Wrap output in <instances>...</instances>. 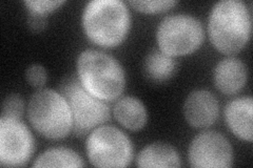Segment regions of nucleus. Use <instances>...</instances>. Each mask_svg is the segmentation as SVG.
Returning <instances> with one entry per match:
<instances>
[{
  "label": "nucleus",
  "mask_w": 253,
  "mask_h": 168,
  "mask_svg": "<svg viewBox=\"0 0 253 168\" xmlns=\"http://www.w3.org/2000/svg\"><path fill=\"white\" fill-rule=\"evenodd\" d=\"M252 16L241 0H221L213 5L208 21L213 46L225 55L239 53L251 37Z\"/></svg>",
  "instance_id": "1"
},
{
  "label": "nucleus",
  "mask_w": 253,
  "mask_h": 168,
  "mask_svg": "<svg viewBox=\"0 0 253 168\" xmlns=\"http://www.w3.org/2000/svg\"><path fill=\"white\" fill-rule=\"evenodd\" d=\"M77 77L84 89L105 102L117 100L126 87L124 67L112 55L85 50L77 58Z\"/></svg>",
  "instance_id": "2"
},
{
  "label": "nucleus",
  "mask_w": 253,
  "mask_h": 168,
  "mask_svg": "<svg viewBox=\"0 0 253 168\" xmlns=\"http://www.w3.org/2000/svg\"><path fill=\"white\" fill-rule=\"evenodd\" d=\"M85 36L101 47L120 45L131 28V14L122 0H92L82 16Z\"/></svg>",
  "instance_id": "3"
},
{
  "label": "nucleus",
  "mask_w": 253,
  "mask_h": 168,
  "mask_svg": "<svg viewBox=\"0 0 253 168\" xmlns=\"http://www.w3.org/2000/svg\"><path fill=\"white\" fill-rule=\"evenodd\" d=\"M28 119L33 129L49 140H61L73 132V116L59 91L37 90L28 103Z\"/></svg>",
  "instance_id": "4"
},
{
  "label": "nucleus",
  "mask_w": 253,
  "mask_h": 168,
  "mask_svg": "<svg viewBox=\"0 0 253 168\" xmlns=\"http://www.w3.org/2000/svg\"><path fill=\"white\" fill-rule=\"evenodd\" d=\"M58 90L68 101L72 111L73 133L77 137L89 134L110 120L111 109L107 102L94 97L86 91L77 76L63 77Z\"/></svg>",
  "instance_id": "5"
},
{
  "label": "nucleus",
  "mask_w": 253,
  "mask_h": 168,
  "mask_svg": "<svg viewBox=\"0 0 253 168\" xmlns=\"http://www.w3.org/2000/svg\"><path fill=\"white\" fill-rule=\"evenodd\" d=\"M205 30L202 22L189 14H173L157 27L158 50L171 57L194 53L203 44Z\"/></svg>",
  "instance_id": "6"
},
{
  "label": "nucleus",
  "mask_w": 253,
  "mask_h": 168,
  "mask_svg": "<svg viewBox=\"0 0 253 168\" xmlns=\"http://www.w3.org/2000/svg\"><path fill=\"white\" fill-rule=\"evenodd\" d=\"M86 156L96 167H126L134 158L130 138L113 125H100L89 133L85 142Z\"/></svg>",
  "instance_id": "7"
},
{
  "label": "nucleus",
  "mask_w": 253,
  "mask_h": 168,
  "mask_svg": "<svg viewBox=\"0 0 253 168\" xmlns=\"http://www.w3.org/2000/svg\"><path fill=\"white\" fill-rule=\"evenodd\" d=\"M35 151V140L28 125L18 119L0 118V164L26 166Z\"/></svg>",
  "instance_id": "8"
},
{
  "label": "nucleus",
  "mask_w": 253,
  "mask_h": 168,
  "mask_svg": "<svg viewBox=\"0 0 253 168\" xmlns=\"http://www.w3.org/2000/svg\"><path fill=\"white\" fill-rule=\"evenodd\" d=\"M188 159L192 167L228 168L233 165V149L223 134L205 131L190 144Z\"/></svg>",
  "instance_id": "9"
},
{
  "label": "nucleus",
  "mask_w": 253,
  "mask_h": 168,
  "mask_svg": "<svg viewBox=\"0 0 253 168\" xmlns=\"http://www.w3.org/2000/svg\"><path fill=\"white\" fill-rule=\"evenodd\" d=\"M186 121L195 129H206L214 124L219 116V104L216 97L207 90L190 93L184 104Z\"/></svg>",
  "instance_id": "10"
},
{
  "label": "nucleus",
  "mask_w": 253,
  "mask_h": 168,
  "mask_svg": "<svg viewBox=\"0 0 253 168\" xmlns=\"http://www.w3.org/2000/svg\"><path fill=\"white\" fill-rule=\"evenodd\" d=\"M248 71L245 63L234 57L220 60L213 71L216 89L224 95L240 93L247 83Z\"/></svg>",
  "instance_id": "11"
},
{
  "label": "nucleus",
  "mask_w": 253,
  "mask_h": 168,
  "mask_svg": "<svg viewBox=\"0 0 253 168\" xmlns=\"http://www.w3.org/2000/svg\"><path fill=\"white\" fill-rule=\"evenodd\" d=\"M253 100L250 96L239 97L229 102L225 107V120L229 129L237 138L252 142Z\"/></svg>",
  "instance_id": "12"
},
{
  "label": "nucleus",
  "mask_w": 253,
  "mask_h": 168,
  "mask_svg": "<svg viewBox=\"0 0 253 168\" xmlns=\"http://www.w3.org/2000/svg\"><path fill=\"white\" fill-rule=\"evenodd\" d=\"M113 115L116 121L125 129L137 132L144 129L148 121V111L138 98L126 96L115 103Z\"/></svg>",
  "instance_id": "13"
},
{
  "label": "nucleus",
  "mask_w": 253,
  "mask_h": 168,
  "mask_svg": "<svg viewBox=\"0 0 253 168\" xmlns=\"http://www.w3.org/2000/svg\"><path fill=\"white\" fill-rule=\"evenodd\" d=\"M138 167H180L178 151L170 144L156 142L142 148L136 158Z\"/></svg>",
  "instance_id": "14"
},
{
  "label": "nucleus",
  "mask_w": 253,
  "mask_h": 168,
  "mask_svg": "<svg viewBox=\"0 0 253 168\" xmlns=\"http://www.w3.org/2000/svg\"><path fill=\"white\" fill-rule=\"evenodd\" d=\"M176 61L161 50H153L145 58L144 73L146 77L155 83L168 81L176 71Z\"/></svg>",
  "instance_id": "15"
},
{
  "label": "nucleus",
  "mask_w": 253,
  "mask_h": 168,
  "mask_svg": "<svg viewBox=\"0 0 253 168\" xmlns=\"http://www.w3.org/2000/svg\"><path fill=\"white\" fill-rule=\"evenodd\" d=\"M33 167H84L85 163L76 151L68 147H52L39 155Z\"/></svg>",
  "instance_id": "16"
},
{
  "label": "nucleus",
  "mask_w": 253,
  "mask_h": 168,
  "mask_svg": "<svg viewBox=\"0 0 253 168\" xmlns=\"http://www.w3.org/2000/svg\"><path fill=\"white\" fill-rule=\"evenodd\" d=\"M25 110L26 104L21 96L18 94H10L2 101L0 118L20 120L25 114Z\"/></svg>",
  "instance_id": "17"
},
{
  "label": "nucleus",
  "mask_w": 253,
  "mask_h": 168,
  "mask_svg": "<svg viewBox=\"0 0 253 168\" xmlns=\"http://www.w3.org/2000/svg\"><path fill=\"white\" fill-rule=\"evenodd\" d=\"M129 4L138 12L145 14H157L169 11L177 4L174 0H158V1H146V0H131Z\"/></svg>",
  "instance_id": "18"
},
{
  "label": "nucleus",
  "mask_w": 253,
  "mask_h": 168,
  "mask_svg": "<svg viewBox=\"0 0 253 168\" xmlns=\"http://www.w3.org/2000/svg\"><path fill=\"white\" fill-rule=\"evenodd\" d=\"M65 2V0H26L23 3L27 5L29 12L46 15L59 9Z\"/></svg>",
  "instance_id": "19"
},
{
  "label": "nucleus",
  "mask_w": 253,
  "mask_h": 168,
  "mask_svg": "<svg viewBox=\"0 0 253 168\" xmlns=\"http://www.w3.org/2000/svg\"><path fill=\"white\" fill-rule=\"evenodd\" d=\"M25 76L28 83L37 90L43 89V86L47 80V73L45 67L42 65H38V63L31 65L26 69Z\"/></svg>",
  "instance_id": "20"
},
{
  "label": "nucleus",
  "mask_w": 253,
  "mask_h": 168,
  "mask_svg": "<svg viewBox=\"0 0 253 168\" xmlns=\"http://www.w3.org/2000/svg\"><path fill=\"white\" fill-rule=\"evenodd\" d=\"M27 22L32 32H34V33H41V32L43 31L46 27V15L29 12V17Z\"/></svg>",
  "instance_id": "21"
}]
</instances>
